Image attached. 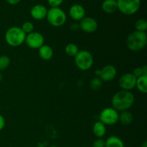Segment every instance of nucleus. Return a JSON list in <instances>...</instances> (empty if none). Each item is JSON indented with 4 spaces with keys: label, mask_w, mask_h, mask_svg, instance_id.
I'll use <instances>...</instances> for the list:
<instances>
[{
    "label": "nucleus",
    "mask_w": 147,
    "mask_h": 147,
    "mask_svg": "<svg viewBox=\"0 0 147 147\" xmlns=\"http://www.w3.org/2000/svg\"><path fill=\"white\" fill-rule=\"evenodd\" d=\"M135 100L134 95L129 90H119L115 93L111 99V103L113 109L119 111H128Z\"/></svg>",
    "instance_id": "f257e3e1"
},
{
    "label": "nucleus",
    "mask_w": 147,
    "mask_h": 147,
    "mask_svg": "<svg viewBox=\"0 0 147 147\" xmlns=\"http://www.w3.org/2000/svg\"><path fill=\"white\" fill-rule=\"evenodd\" d=\"M147 44V35L144 32L134 31L126 38V46L132 52L143 50Z\"/></svg>",
    "instance_id": "f03ea898"
},
{
    "label": "nucleus",
    "mask_w": 147,
    "mask_h": 147,
    "mask_svg": "<svg viewBox=\"0 0 147 147\" xmlns=\"http://www.w3.org/2000/svg\"><path fill=\"white\" fill-rule=\"evenodd\" d=\"M27 34L20 27H11L5 33V40L11 47H19L24 42Z\"/></svg>",
    "instance_id": "7ed1b4c3"
},
{
    "label": "nucleus",
    "mask_w": 147,
    "mask_h": 147,
    "mask_svg": "<svg viewBox=\"0 0 147 147\" xmlns=\"http://www.w3.org/2000/svg\"><path fill=\"white\" fill-rule=\"evenodd\" d=\"M46 18L49 24L55 27L63 26L67 20L65 11L59 7H51L47 10Z\"/></svg>",
    "instance_id": "20e7f679"
},
{
    "label": "nucleus",
    "mask_w": 147,
    "mask_h": 147,
    "mask_svg": "<svg viewBox=\"0 0 147 147\" xmlns=\"http://www.w3.org/2000/svg\"><path fill=\"white\" fill-rule=\"evenodd\" d=\"M75 63L80 70L86 71L91 68L93 64V57L88 50H79L75 56Z\"/></svg>",
    "instance_id": "39448f33"
},
{
    "label": "nucleus",
    "mask_w": 147,
    "mask_h": 147,
    "mask_svg": "<svg viewBox=\"0 0 147 147\" xmlns=\"http://www.w3.org/2000/svg\"><path fill=\"white\" fill-rule=\"evenodd\" d=\"M118 9L126 15H132L138 11L141 6L140 0H116Z\"/></svg>",
    "instance_id": "423d86ee"
},
{
    "label": "nucleus",
    "mask_w": 147,
    "mask_h": 147,
    "mask_svg": "<svg viewBox=\"0 0 147 147\" xmlns=\"http://www.w3.org/2000/svg\"><path fill=\"white\" fill-rule=\"evenodd\" d=\"M119 112L113 108H106L99 115V121L104 125H114L119 121Z\"/></svg>",
    "instance_id": "0eeeda50"
},
{
    "label": "nucleus",
    "mask_w": 147,
    "mask_h": 147,
    "mask_svg": "<svg viewBox=\"0 0 147 147\" xmlns=\"http://www.w3.org/2000/svg\"><path fill=\"white\" fill-rule=\"evenodd\" d=\"M44 37L37 32H32L26 35L24 42L32 49H39L44 45Z\"/></svg>",
    "instance_id": "6e6552de"
},
{
    "label": "nucleus",
    "mask_w": 147,
    "mask_h": 147,
    "mask_svg": "<svg viewBox=\"0 0 147 147\" xmlns=\"http://www.w3.org/2000/svg\"><path fill=\"white\" fill-rule=\"evenodd\" d=\"M136 78L132 73H127L123 74L119 80V85L123 90L130 91L136 87Z\"/></svg>",
    "instance_id": "1a4fd4ad"
},
{
    "label": "nucleus",
    "mask_w": 147,
    "mask_h": 147,
    "mask_svg": "<svg viewBox=\"0 0 147 147\" xmlns=\"http://www.w3.org/2000/svg\"><path fill=\"white\" fill-rule=\"evenodd\" d=\"M117 75V70L112 65H107L100 70L99 78L102 81L110 82L116 78Z\"/></svg>",
    "instance_id": "9d476101"
},
{
    "label": "nucleus",
    "mask_w": 147,
    "mask_h": 147,
    "mask_svg": "<svg viewBox=\"0 0 147 147\" xmlns=\"http://www.w3.org/2000/svg\"><path fill=\"white\" fill-rule=\"evenodd\" d=\"M80 28L86 33H93L98 29V22L92 17H84L80 20Z\"/></svg>",
    "instance_id": "9b49d317"
},
{
    "label": "nucleus",
    "mask_w": 147,
    "mask_h": 147,
    "mask_svg": "<svg viewBox=\"0 0 147 147\" xmlns=\"http://www.w3.org/2000/svg\"><path fill=\"white\" fill-rule=\"evenodd\" d=\"M70 17L75 21H80L85 17L86 11L84 7L80 4H74L69 10Z\"/></svg>",
    "instance_id": "f8f14e48"
},
{
    "label": "nucleus",
    "mask_w": 147,
    "mask_h": 147,
    "mask_svg": "<svg viewBox=\"0 0 147 147\" xmlns=\"http://www.w3.org/2000/svg\"><path fill=\"white\" fill-rule=\"evenodd\" d=\"M47 13V8L42 4H36L30 10V14L36 20H41L45 18Z\"/></svg>",
    "instance_id": "ddd939ff"
},
{
    "label": "nucleus",
    "mask_w": 147,
    "mask_h": 147,
    "mask_svg": "<svg viewBox=\"0 0 147 147\" xmlns=\"http://www.w3.org/2000/svg\"><path fill=\"white\" fill-rule=\"evenodd\" d=\"M102 9L108 14H112L118 9L116 0H105L102 4Z\"/></svg>",
    "instance_id": "4468645a"
},
{
    "label": "nucleus",
    "mask_w": 147,
    "mask_h": 147,
    "mask_svg": "<svg viewBox=\"0 0 147 147\" xmlns=\"http://www.w3.org/2000/svg\"><path fill=\"white\" fill-rule=\"evenodd\" d=\"M39 55L42 60H49L53 57V50L50 46L43 45L41 47L39 48Z\"/></svg>",
    "instance_id": "2eb2a0df"
},
{
    "label": "nucleus",
    "mask_w": 147,
    "mask_h": 147,
    "mask_svg": "<svg viewBox=\"0 0 147 147\" xmlns=\"http://www.w3.org/2000/svg\"><path fill=\"white\" fill-rule=\"evenodd\" d=\"M93 134L97 138H102L105 136L106 133V125L100 121H97L93 124Z\"/></svg>",
    "instance_id": "dca6fc26"
},
{
    "label": "nucleus",
    "mask_w": 147,
    "mask_h": 147,
    "mask_svg": "<svg viewBox=\"0 0 147 147\" xmlns=\"http://www.w3.org/2000/svg\"><path fill=\"white\" fill-rule=\"evenodd\" d=\"M105 142L106 147H124V143L119 136H109Z\"/></svg>",
    "instance_id": "f3484780"
},
{
    "label": "nucleus",
    "mask_w": 147,
    "mask_h": 147,
    "mask_svg": "<svg viewBox=\"0 0 147 147\" xmlns=\"http://www.w3.org/2000/svg\"><path fill=\"white\" fill-rule=\"evenodd\" d=\"M119 121L124 126H128L133 121V116L131 113L128 111H121V113L119 116Z\"/></svg>",
    "instance_id": "a211bd4d"
},
{
    "label": "nucleus",
    "mask_w": 147,
    "mask_h": 147,
    "mask_svg": "<svg viewBox=\"0 0 147 147\" xmlns=\"http://www.w3.org/2000/svg\"><path fill=\"white\" fill-rule=\"evenodd\" d=\"M136 86L138 90L143 93H147V76H142L136 78Z\"/></svg>",
    "instance_id": "6ab92c4d"
},
{
    "label": "nucleus",
    "mask_w": 147,
    "mask_h": 147,
    "mask_svg": "<svg viewBox=\"0 0 147 147\" xmlns=\"http://www.w3.org/2000/svg\"><path fill=\"white\" fill-rule=\"evenodd\" d=\"M65 52L70 57H75L79 52L78 47L74 43H69L65 46Z\"/></svg>",
    "instance_id": "aec40b11"
},
{
    "label": "nucleus",
    "mask_w": 147,
    "mask_h": 147,
    "mask_svg": "<svg viewBox=\"0 0 147 147\" xmlns=\"http://www.w3.org/2000/svg\"><path fill=\"white\" fill-rule=\"evenodd\" d=\"M135 27H136V31L139 32H146V30H147V22L146 20L141 19L136 21L135 24Z\"/></svg>",
    "instance_id": "412c9836"
},
{
    "label": "nucleus",
    "mask_w": 147,
    "mask_h": 147,
    "mask_svg": "<svg viewBox=\"0 0 147 147\" xmlns=\"http://www.w3.org/2000/svg\"><path fill=\"white\" fill-rule=\"evenodd\" d=\"M10 59L7 55H1L0 56V71L4 70L9 66L10 65Z\"/></svg>",
    "instance_id": "4be33fe9"
},
{
    "label": "nucleus",
    "mask_w": 147,
    "mask_h": 147,
    "mask_svg": "<svg viewBox=\"0 0 147 147\" xmlns=\"http://www.w3.org/2000/svg\"><path fill=\"white\" fill-rule=\"evenodd\" d=\"M102 84H103V82L99 78H95L92 79L90 81V86L93 90H98L102 87Z\"/></svg>",
    "instance_id": "5701e85b"
},
{
    "label": "nucleus",
    "mask_w": 147,
    "mask_h": 147,
    "mask_svg": "<svg viewBox=\"0 0 147 147\" xmlns=\"http://www.w3.org/2000/svg\"><path fill=\"white\" fill-rule=\"evenodd\" d=\"M21 29L22 30V31L25 33L26 34H28L30 33L34 32V24L31 22H25L24 24L22 26Z\"/></svg>",
    "instance_id": "b1692460"
},
{
    "label": "nucleus",
    "mask_w": 147,
    "mask_h": 147,
    "mask_svg": "<svg viewBox=\"0 0 147 147\" xmlns=\"http://www.w3.org/2000/svg\"><path fill=\"white\" fill-rule=\"evenodd\" d=\"M93 147H106V142L101 138H98L93 142Z\"/></svg>",
    "instance_id": "393cba45"
},
{
    "label": "nucleus",
    "mask_w": 147,
    "mask_h": 147,
    "mask_svg": "<svg viewBox=\"0 0 147 147\" xmlns=\"http://www.w3.org/2000/svg\"><path fill=\"white\" fill-rule=\"evenodd\" d=\"M47 1L49 5L51 7H59V6L62 4L63 0H47Z\"/></svg>",
    "instance_id": "a878e982"
},
{
    "label": "nucleus",
    "mask_w": 147,
    "mask_h": 147,
    "mask_svg": "<svg viewBox=\"0 0 147 147\" xmlns=\"http://www.w3.org/2000/svg\"><path fill=\"white\" fill-rule=\"evenodd\" d=\"M132 74H133L134 76L136 78H139V77H141L142 76H143L142 67H136V68H134V70Z\"/></svg>",
    "instance_id": "bb28decb"
},
{
    "label": "nucleus",
    "mask_w": 147,
    "mask_h": 147,
    "mask_svg": "<svg viewBox=\"0 0 147 147\" xmlns=\"http://www.w3.org/2000/svg\"><path fill=\"white\" fill-rule=\"evenodd\" d=\"M5 126V119L2 115L0 114V131L2 130Z\"/></svg>",
    "instance_id": "cd10ccee"
},
{
    "label": "nucleus",
    "mask_w": 147,
    "mask_h": 147,
    "mask_svg": "<svg viewBox=\"0 0 147 147\" xmlns=\"http://www.w3.org/2000/svg\"><path fill=\"white\" fill-rule=\"evenodd\" d=\"M6 1L11 5H16V4H19L21 1V0H6Z\"/></svg>",
    "instance_id": "c85d7f7f"
},
{
    "label": "nucleus",
    "mask_w": 147,
    "mask_h": 147,
    "mask_svg": "<svg viewBox=\"0 0 147 147\" xmlns=\"http://www.w3.org/2000/svg\"><path fill=\"white\" fill-rule=\"evenodd\" d=\"M142 70L143 76H147V66L144 65L143 67H142Z\"/></svg>",
    "instance_id": "c756f323"
},
{
    "label": "nucleus",
    "mask_w": 147,
    "mask_h": 147,
    "mask_svg": "<svg viewBox=\"0 0 147 147\" xmlns=\"http://www.w3.org/2000/svg\"><path fill=\"white\" fill-rule=\"evenodd\" d=\"M141 147H147V142L146 141H144V142H143V144H142V146Z\"/></svg>",
    "instance_id": "7c9ffc66"
},
{
    "label": "nucleus",
    "mask_w": 147,
    "mask_h": 147,
    "mask_svg": "<svg viewBox=\"0 0 147 147\" xmlns=\"http://www.w3.org/2000/svg\"><path fill=\"white\" fill-rule=\"evenodd\" d=\"M2 80H3V75H2V73L0 72V82H1Z\"/></svg>",
    "instance_id": "2f4dec72"
},
{
    "label": "nucleus",
    "mask_w": 147,
    "mask_h": 147,
    "mask_svg": "<svg viewBox=\"0 0 147 147\" xmlns=\"http://www.w3.org/2000/svg\"><path fill=\"white\" fill-rule=\"evenodd\" d=\"M50 147H58V146H54V145H53V146H50Z\"/></svg>",
    "instance_id": "473e14b6"
}]
</instances>
